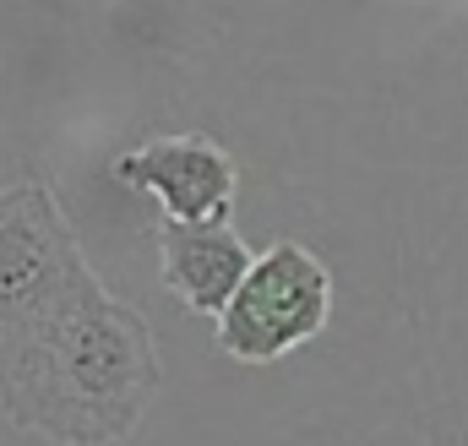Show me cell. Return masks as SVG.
<instances>
[{
	"label": "cell",
	"instance_id": "1",
	"mask_svg": "<svg viewBox=\"0 0 468 446\" xmlns=\"http://www.w3.org/2000/svg\"><path fill=\"white\" fill-rule=\"evenodd\" d=\"M158 381L153 327L93 272L0 370V419L55 446H115L153 409Z\"/></svg>",
	"mask_w": 468,
	"mask_h": 446
},
{
	"label": "cell",
	"instance_id": "2",
	"mask_svg": "<svg viewBox=\"0 0 468 446\" xmlns=\"http://www.w3.org/2000/svg\"><path fill=\"white\" fill-rule=\"evenodd\" d=\"M93 278L82 239L44 180L0 191V370Z\"/></svg>",
	"mask_w": 468,
	"mask_h": 446
},
{
	"label": "cell",
	"instance_id": "3",
	"mask_svg": "<svg viewBox=\"0 0 468 446\" xmlns=\"http://www.w3.org/2000/svg\"><path fill=\"white\" fill-rule=\"evenodd\" d=\"M333 316V278L316 250L278 239L267 245L250 272L239 278L229 305L218 311V354L239 365H272L327 327Z\"/></svg>",
	"mask_w": 468,
	"mask_h": 446
},
{
	"label": "cell",
	"instance_id": "5",
	"mask_svg": "<svg viewBox=\"0 0 468 446\" xmlns=\"http://www.w3.org/2000/svg\"><path fill=\"white\" fill-rule=\"evenodd\" d=\"M250 245L229 218H164L158 223V272L164 289L191 316H218L250 272Z\"/></svg>",
	"mask_w": 468,
	"mask_h": 446
},
{
	"label": "cell",
	"instance_id": "4",
	"mask_svg": "<svg viewBox=\"0 0 468 446\" xmlns=\"http://www.w3.org/2000/svg\"><path fill=\"white\" fill-rule=\"evenodd\" d=\"M115 180L153 196L164 218H229L239 169L213 136H158L115 158Z\"/></svg>",
	"mask_w": 468,
	"mask_h": 446
}]
</instances>
